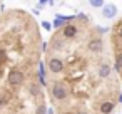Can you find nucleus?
I'll return each mask as SVG.
<instances>
[{
	"mask_svg": "<svg viewBox=\"0 0 122 114\" xmlns=\"http://www.w3.org/2000/svg\"><path fill=\"white\" fill-rule=\"evenodd\" d=\"M114 109H115V101H105L97 107V112L99 114H112Z\"/></svg>",
	"mask_w": 122,
	"mask_h": 114,
	"instance_id": "7ed1b4c3",
	"label": "nucleus"
},
{
	"mask_svg": "<svg viewBox=\"0 0 122 114\" xmlns=\"http://www.w3.org/2000/svg\"><path fill=\"white\" fill-rule=\"evenodd\" d=\"M42 25H44V29H45V30H50V29H52V25H50L49 22H42Z\"/></svg>",
	"mask_w": 122,
	"mask_h": 114,
	"instance_id": "423d86ee",
	"label": "nucleus"
},
{
	"mask_svg": "<svg viewBox=\"0 0 122 114\" xmlns=\"http://www.w3.org/2000/svg\"><path fill=\"white\" fill-rule=\"evenodd\" d=\"M55 30L44 49L40 74L47 97L55 114L64 112H90L105 102L112 101L109 89L99 77V65L104 54L89 50V37L94 29L90 20L79 14L74 17L57 15Z\"/></svg>",
	"mask_w": 122,
	"mask_h": 114,
	"instance_id": "f257e3e1",
	"label": "nucleus"
},
{
	"mask_svg": "<svg viewBox=\"0 0 122 114\" xmlns=\"http://www.w3.org/2000/svg\"><path fill=\"white\" fill-rule=\"evenodd\" d=\"M44 39L37 19L22 9L0 12V109L22 94L40 74Z\"/></svg>",
	"mask_w": 122,
	"mask_h": 114,
	"instance_id": "f03ea898",
	"label": "nucleus"
},
{
	"mask_svg": "<svg viewBox=\"0 0 122 114\" xmlns=\"http://www.w3.org/2000/svg\"><path fill=\"white\" fill-rule=\"evenodd\" d=\"M119 102H122V92L119 94Z\"/></svg>",
	"mask_w": 122,
	"mask_h": 114,
	"instance_id": "6e6552de",
	"label": "nucleus"
},
{
	"mask_svg": "<svg viewBox=\"0 0 122 114\" xmlns=\"http://www.w3.org/2000/svg\"><path fill=\"white\" fill-rule=\"evenodd\" d=\"M117 15V7L114 4H105L102 7V17L104 19H114Z\"/></svg>",
	"mask_w": 122,
	"mask_h": 114,
	"instance_id": "20e7f679",
	"label": "nucleus"
},
{
	"mask_svg": "<svg viewBox=\"0 0 122 114\" xmlns=\"http://www.w3.org/2000/svg\"><path fill=\"white\" fill-rule=\"evenodd\" d=\"M64 114H89V112H64Z\"/></svg>",
	"mask_w": 122,
	"mask_h": 114,
	"instance_id": "0eeeda50",
	"label": "nucleus"
},
{
	"mask_svg": "<svg viewBox=\"0 0 122 114\" xmlns=\"http://www.w3.org/2000/svg\"><path fill=\"white\" fill-rule=\"evenodd\" d=\"M90 5H92V7H97V9H99V7H104L105 4L102 2V0H94V2H90Z\"/></svg>",
	"mask_w": 122,
	"mask_h": 114,
	"instance_id": "39448f33",
	"label": "nucleus"
}]
</instances>
